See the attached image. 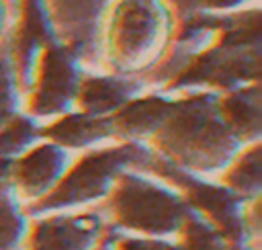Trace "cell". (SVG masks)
Returning <instances> with one entry per match:
<instances>
[{"instance_id": "1", "label": "cell", "mask_w": 262, "mask_h": 250, "mask_svg": "<svg viewBox=\"0 0 262 250\" xmlns=\"http://www.w3.org/2000/svg\"><path fill=\"white\" fill-rule=\"evenodd\" d=\"M106 211L119 230L133 236L168 238L190 213L174 186L160 184L139 172L125 170L106 195Z\"/></svg>"}, {"instance_id": "2", "label": "cell", "mask_w": 262, "mask_h": 250, "mask_svg": "<svg viewBox=\"0 0 262 250\" xmlns=\"http://www.w3.org/2000/svg\"><path fill=\"white\" fill-rule=\"evenodd\" d=\"M149 156L151 154L137 143H123L90 152L68 166L59 182L45 197L29 203L27 211L41 215L106 199L115 180L131 166L141 168L149 160Z\"/></svg>"}, {"instance_id": "3", "label": "cell", "mask_w": 262, "mask_h": 250, "mask_svg": "<svg viewBox=\"0 0 262 250\" xmlns=\"http://www.w3.org/2000/svg\"><path fill=\"white\" fill-rule=\"evenodd\" d=\"M108 232L96 211H51L27 227V250H92Z\"/></svg>"}, {"instance_id": "4", "label": "cell", "mask_w": 262, "mask_h": 250, "mask_svg": "<svg viewBox=\"0 0 262 250\" xmlns=\"http://www.w3.org/2000/svg\"><path fill=\"white\" fill-rule=\"evenodd\" d=\"M68 154L57 143H41L20 152L10 166V189L31 203L45 197L68 168Z\"/></svg>"}, {"instance_id": "5", "label": "cell", "mask_w": 262, "mask_h": 250, "mask_svg": "<svg viewBox=\"0 0 262 250\" xmlns=\"http://www.w3.org/2000/svg\"><path fill=\"white\" fill-rule=\"evenodd\" d=\"M221 184L229 191L242 195L244 199H256L260 197V154L258 145L244 152L233 164L227 166V170L221 176Z\"/></svg>"}, {"instance_id": "6", "label": "cell", "mask_w": 262, "mask_h": 250, "mask_svg": "<svg viewBox=\"0 0 262 250\" xmlns=\"http://www.w3.org/2000/svg\"><path fill=\"white\" fill-rule=\"evenodd\" d=\"M27 215L12 189L0 191V250H18L27 236Z\"/></svg>"}, {"instance_id": "7", "label": "cell", "mask_w": 262, "mask_h": 250, "mask_svg": "<svg viewBox=\"0 0 262 250\" xmlns=\"http://www.w3.org/2000/svg\"><path fill=\"white\" fill-rule=\"evenodd\" d=\"M106 133H108V125L104 121L80 119V117L68 119L49 129V135L55 139V143L68 148H84L88 143H94L96 139H102Z\"/></svg>"}, {"instance_id": "8", "label": "cell", "mask_w": 262, "mask_h": 250, "mask_svg": "<svg viewBox=\"0 0 262 250\" xmlns=\"http://www.w3.org/2000/svg\"><path fill=\"white\" fill-rule=\"evenodd\" d=\"M111 244L115 250H180L176 242L168 238H149V236H123L108 232Z\"/></svg>"}, {"instance_id": "9", "label": "cell", "mask_w": 262, "mask_h": 250, "mask_svg": "<svg viewBox=\"0 0 262 250\" xmlns=\"http://www.w3.org/2000/svg\"><path fill=\"white\" fill-rule=\"evenodd\" d=\"M92 250H115V248H113V244H111V238H108V232L104 234V238H102V240H100V242H98V244H96V246H94Z\"/></svg>"}]
</instances>
